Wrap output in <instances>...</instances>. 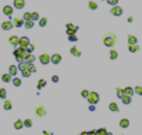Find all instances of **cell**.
Segmentation results:
<instances>
[{"mask_svg": "<svg viewBox=\"0 0 142 135\" xmlns=\"http://www.w3.org/2000/svg\"><path fill=\"white\" fill-rule=\"evenodd\" d=\"M102 43H104L105 47H114L115 43H117V36H115V34H111V33L105 34L104 39H102Z\"/></svg>", "mask_w": 142, "mask_h": 135, "instance_id": "6da1fadb", "label": "cell"}, {"mask_svg": "<svg viewBox=\"0 0 142 135\" xmlns=\"http://www.w3.org/2000/svg\"><path fill=\"white\" fill-rule=\"evenodd\" d=\"M87 100H88V102L90 104H98V101H100V94L98 92H95V91H90L88 92V97H87Z\"/></svg>", "mask_w": 142, "mask_h": 135, "instance_id": "7a4b0ae2", "label": "cell"}, {"mask_svg": "<svg viewBox=\"0 0 142 135\" xmlns=\"http://www.w3.org/2000/svg\"><path fill=\"white\" fill-rule=\"evenodd\" d=\"M13 54H14V57H16L17 61L21 63V61H24V54H26V50H24V48H21V47H17Z\"/></svg>", "mask_w": 142, "mask_h": 135, "instance_id": "3957f363", "label": "cell"}, {"mask_svg": "<svg viewBox=\"0 0 142 135\" xmlns=\"http://www.w3.org/2000/svg\"><path fill=\"white\" fill-rule=\"evenodd\" d=\"M26 6V1L24 0H13V9H17V10H21Z\"/></svg>", "mask_w": 142, "mask_h": 135, "instance_id": "277c9868", "label": "cell"}, {"mask_svg": "<svg viewBox=\"0 0 142 135\" xmlns=\"http://www.w3.org/2000/svg\"><path fill=\"white\" fill-rule=\"evenodd\" d=\"M111 14L115 17H119L121 14H122V7H119L118 4L117 6H112V9H111Z\"/></svg>", "mask_w": 142, "mask_h": 135, "instance_id": "5b68a950", "label": "cell"}, {"mask_svg": "<svg viewBox=\"0 0 142 135\" xmlns=\"http://www.w3.org/2000/svg\"><path fill=\"white\" fill-rule=\"evenodd\" d=\"M61 54H58V53H56V54H53V56H50V63H53V64H60L61 63Z\"/></svg>", "mask_w": 142, "mask_h": 135, "instance_id": "8992f818", "label": "cell"}, {"mask_svg": "<svg viewBox=\"0 0 142 135\" xmlns=\"http://www.w3.org/2000/svg\"><path fill=\"white\" fill-rule=\"evenodd\" d=\"M39 60H40V63L43 64V66H47V64H50V56L48 54H40V57H39Z\"/></svg>", "mask_w": 142, "mask_h": 135, "instance_id": "52a82bcc", "label": "cell"}, {"mask_svg": "<svg viewBox=\"0 0 142 135\" xmlns=\"http://www.w3.org/2000/svg\"><path fill=\"white\" fill-rule=\"evenodd\" d=\"M28 44H30L28 37H20V40H19V47H21V48L26 50V47H27Z\"/></svg>", "mask_w": 142, "mask_h": 135, "instance_id": "ba28073f", "label": "cell"}, {"mask_svg": "<svg viewBox=\"0 0 142 135\" xmlns=\"http://www.w3.org/2000/svg\"><path fill=\"white\" fill-rule=\"evenodd\" d=\"M13 11H14L13 6H7V4H6L4 7H3V14H4V16H9V17H10L11 14H13Z\"/></svg>", "mask_w": 142, "mask_h": 135, "instance_id": "9c48e42d", "label": "cell"}, {"mask_svg": "<svg viewBox=\"0 0 142 135\" xmlns=\"http://www.w3.org/2000/svg\"><path fill=\"white\" fill-rule=\"evenodd\" d=\"M13 26L14 27H21V26H24V20H23L21 17H16V19H13Z\"/></svg>", "mask_w": 142, "mask_h": 135, "instance_id": "30bf717a", "label": "cell"}, {"mask_svg": "<svg viewBox=\"0 0 142 135\" xmlns=\"http://www.w3.org/2000/svg\"><path fill=\"white\" fill-rule=\"evenodd\" d=\"M24 61H26V63H34V61H36V57H34L31 53L26 51V54H24Z\"/></svg>", "mask_w": 142, "mask_h": 135, "instance_id": "8fae6325", "label": "cell"}, {"mask_svg": "<svg viewBox=\"0 0 142 135\" xmlns=\"http://www.w3.org/2000/svg\"><path fill=\"white\" fill-rule=\"evenodd\" d=\"M13 27H14V26H13V23H11V22H3V23H1V28L6 30V31L11 30Z\"/></svg>", "mask_w": 142, "mask_h": 135, "instance_id": "7c38bea8", "label": "cell"}, {"mask_svg": "<svg viewBox=\"0 0 142 135\" xmlns=\"http://www.w3.org/2000/svg\"><path fill=\"white\" fill-rule=\"evenodd\" d=\"M19 40H20V37H17V36H10V39H9V43H10L11 45L17 47V45H19Z\"/></svg>", "mask_w": 142, "mask_h": 135, "instance_id": "4fadbf2b", "label": "cell"}, {"mask_svg": "<svg viewBox=\"0 0 142 135\" xmlns=\"http://www.w3.org/2000/svg\"><path fill=\"white\" fill-rule=\"evenodd\" d=\"M17 71H19L17 66H10V67H9V74H10L11 77H16V75H17Z\"/></svg>", "mask_w": 142, "mask_h": 135, "instance_id": "5bb4252c", "label": "cell"}, {"mask_svg": "<svg viewBox=\"0 0 142 135\" xmlns=\"http://www.w3.org/2000/svg\"><path fill=\"white\" fill-rule=\"evenodd\" d=\"M45 112H47V111H45L44 107H37V108H36V114H37L39 117H44Z\"/></svg>", "mask_w": 142, "mask_h": 135, "instance_id": "9a60e30c", "label": "cell"}, {"mask_svg": "<svg viewBox=\"0 0 142 135\" xmlns=\"http://www.w3.org/2000/svg\"><path fill=\"white\" fill-rule=\"evenodd\" d=\"M119 127H121V128H128V127H129V119L122 118L121 121H119Z\"/></svg>", "mask_w": 142, "mask_h": 135, "instance_id": "2e32d148", "label": "cell"}, {"mask_svg": "<svg viewBox=\"0 0 142 135\" xmlns=\"http://www.w3.org/2000/svg\"><path fill=\"white\" fill-rule=\"evenodd\" d=\"M45 85H47V81H45L44 78H40L39 80V83H37V90H41V88H44Z\"/></svg>", "mask_w": 142, "mask_h": 135, "instance_id": "e0dca14e", "label": "cell"}, {"mask_svg": "<svg viewBox=\"0 0 142 135\" xmlns=\"http://www.w3.org/2000/svg\"><path fill=\"white\" fill-rule=\"evenodd\" d=\"M128 50H129V53H136V51H139V45L138 44H128Z\"/></svg>", "mask_w": 142, "mask_h": 135, "instance_id": "ac0fdd59", "label": "cell"}, {"mask_svg": "<svg viewBox=\"0 0 142 135\" xmlns=\"http://www.w3.org/2000/svg\"><path fill=\"white\" fill-rule=\"evenodd\" d=\"M124 94H125V95L132 97L134 94H135V91H134V88H132V87H126V88H124Z\"/></svg>", "mask_w": 142, "mask_h": 135, "instance_id": "d6986e66", "label": "cell"}, {"mask_svg": "<svg viewBox=\"0 0 142 135\" xmlns=\"http://www.w3.org/2000/svg\"><path fill=\"white\" fill-rule=\"evenodd\" d=\"M121 101H122V104H131L132 102V97H129V95H124L122 98H121Z\"/></svg>", "mask_w": 142, "mask_h": 135, "instance_id": "ffe728a7", "label": "cell"}, {"mask_svg": "<svg viewBox=\"0 0 142 135\" xmlns=\"http://www.w3.org/2000/svg\"><path fill=\"white\" fill-rule=\"evenodd\" d=\"M109 111H112V112H118V111H119L118 104H115V102H111V104H109Z\"/></svg>", "mask_w": 142, "mask_h": 135, "instance_id": "44dd1931", "label": "cell"}, {"mask_svg": "<svg viewBox=\"0 0 142 135\" xmlns=\"http://www.w3.org/2000/svg\"><path fill=\"white\" fill-rule=\"evenodd\" d=\"M1 81H3V83H10V81H11V75L9 73L3 74V75H1Z\"/></svg>", "mask_w": 142, "mask_h": 135, "instance_id": "7402d4cb", "label": "cell"}, {"mask_svg": "<svg viewBox=\"0 0 142 135\" xmlns=\"http://www.w3.org/2000/svg\"><path fill=\"white\" fill-rule=\"evenodd\" d=\"M78 31V27L77 26H74V27H71V28H67V36H73V34H75Z\"/></svg>", "mask_w": 142, "mask_h": 135, "instance_id": "603a6c76", "label": "cell"}, {"mask_svg": "<svg viewBox=\"0 0 142 135\" xmlns=\"http://www.w3.org/2000/svg\"><path fill=\"white\" fill-rule=\"evenodd\" d=\"M34 23L36 22H33V20H24V27L26 28H33Z\"/></svg>", "mask_w": 142, "mask_h": 135, "instance_id": "cb8c5ba5", "label": "cell"}, {"mask_svg": "<svg viewBox=\"0 0 142 135\" xmlns=\"http://www.w3.org/2000/svg\"><path fill=\"white\" fill-rule=\"evenodd\" d=\"M39 19H40V14H39V13H36V11L30 13V20H33V22H37Z\"/></svg>", "mask_w": 142, "mask_h": 135, "instance_id": "d4e9b609", "label": "cell"}, {"mask_svg": "<svg viewBox=\"0 0 142 135\" xmlns=\"http://www.w3.org/2000/svg\"><path fill=\"white\" fill-rule=\"evenodd\" d=\"M109 58H111V60H117V58H118V51L111 50L109 51Z\"/></svg>", "mask_w": 142, "mask_h": 135, "instance_id": "484cf974", "label": "cell"}, {"mask_svg": "<svg viewBox=\"0 0 142 135\" xmlns=\"http://www.w3.org/2000/svg\"><path fill=\"white\" fill-rule=\"evenodd\" d=\"M14 128H16V130H21V128H24L21 119H17L16 122H14Z\"/></svg>", "mask_w": 142, "mask_h": 135, "instance_id": "4316f807", "label": "cell"}, {"mask_svg": "<svg viewBox=\"0 0 142 135\" xmlns=\"http://www.w3.org/2000/svg\"><path fill=\"white\" fill-rule=\"evenodd\" d=\"M11 101H9V100H4V104H3V108H4L6 111H9V110H11Z\"/></svg>", "mask_w": 142, "mask_h": 135, "instance_id": "83f0119b", "label": "cell"}, {"mask_svg": "<svg viewBox=\"0 0 142 135\" xmlns=\"http://www.w3.org/2000/svg\"><path fill=\"white\" fill-rule=\"evenodd\" d=\"M27 70L30 71L31 74H34L36 71H37V68L34 67V63H28V66H27Z\"/></svg>", "mask_w": 142, "mask_h": 135, "instance_id": "f1b7e54d", "label": "cell"}, {"mask_svg": "<svg viewBox=\"0 0 142 135\" xmlns=\"http://www.w3.org/2000/svg\"><path fill=\"white\" fill-rule=\"evenodd\" d=\"M70 53H71L73 56H77V57H80V56H81V51H80V50H77L75 47H71V48H70Z\"/></svg>", "mask_w": 142, "mask_h": 135, "instance_id": "f546056e", "label": "cell"}, {"mask_svg": "<svg viewBox=\"0 0 142 135\" xmlns=\"http://www.w3.org/2000/svg\"><path fill=\"white\" fill-rule=\"evenodd\" d=\"M47 22H48V20H47L45 17H41V19H39V24H40V27H45V26H47Z\"/></svg>", "mask_w": 142, "mask_h": 135, "instance_id": "4dcf8cb0", "label": "cell"}, {"mask_svg": "<svg viewBox=\"0 0 142 135\" xmlns=\"http://www.w3.org/2000/svg\"><path fill=\"white\" fill-rule=\"evenodd\" d=\"M23 125H24L26 128H31V127H33V121H31V119H24V121H23Z\"/></svg>", "mask_w": 142, "mask_h": 135, "instance_id": "1f68e13d", "label": "cell"}, {"mask_svg": "<svg viewBox=\"0 0 142 135\" xmlns=\"http://www.w3.org/2000/svg\"><path fill=\"white\" fill-rule=\"evenodd\" d=\"M136 37L135 36H128V44H136Z\"/></svg>", "mask_w": 142, "mask_h": 135, "instance_id": "d6a6232c", "label": "cell"}, {"mask_svg": "<svg viewBox=\"0 0 142 135\" xmlns=\"http://www.w3.org/2000/svg\"><path fill=\"white\" fill-rule=\"evenodd\" d=\"M11 83L16 85V87H20V85H21V80L19 78V77H14V78L11 80Z\"/></svg>", "mask_w": 142, "mask_h": 135, "instance_id": "836d02e7", "label": "cell"}, {"mask_svg": "<svg viewBox=\"0 0 142 135\" xmlns=\"http://www.w3.org/2000/svg\"><path fill=\"white\" fill-rule=\"evenodd\" d=\"M88 7H90V10H97L98 4H97L95 1H88Z\"/></svg>", "mask_w": 142, "mask_h": 135, "instance_id": "e575fe53", "label": "cell"}, {"mask_svg": "<svg viewBox=\"0 0 142 135\" xmlns=\"http://www.w3.org/2000/svg\"><path fill=\"white\" fill-rule=\"evenodd\" d=\"M125 94H124V88H117V97H118V98H122V97H124Z\"/></svg>", "mask_w": 142, "mask_h": 135, "instance_id": "d590c367", "label": "cell"}, {"mask_svg": "<svg viewBox=\"0 0 142 135\" xmlns=\"http://www.w3.org/2000/svg\"><path fill=\"white\" fill-rule=\"evenodd\" d=\"M6 95H7L6 88H0V98H1V100H6Z\"/></svg>", "mask_w": 142, "mask_h": 135, "instance_id": "8d00e7d4", "label": "cell"}, {"mask_svg": "<svg viewBox=\"0 0 142 135\" xmlns=\"http://www.w3.org/2000/svg\"><path fill=\"white\" fill-rule=\"evenodd\" d=\"M20 73H21V77H26V78H27V77H30V75H31V73H30V71H28V70H24V71H20Z\"/></svg>", "mask_w": 142, "mask_h": 135, "instance_id": "74e56055", "label": "cell"}, {"mask_svg": "<svg viewBox=\"0 0 142 135\" xmlns=\"http://www.w3.org/2000/svg\"><path fill=\"white\" fill-rule=\"evenodd\" d=\"M107 132H108V131L105 130V128H100V130H97V134H98V135H105Z\"/></svg>", "mask_w": 142, "mask_h": 135, "instance_id": "f35d334b", "label": "cell"}, {"mask_svg": "<svg viewBox=\"0 0 142 135\" xmlns=\"http://www.w3.org/2000/svg\"><path fill=\"white\" fill-rule=\"evenodd\" d=\"M105 1H107V3H108L109 6H117V4H118L119 0H105Z\"/></svg>", "mask_w": 142, "mask_h": 135, "instance_id": "ab89813d", "label": "cell"}, {"mask_svg": "<svg viewBox=\"0 0 142 135\" xmlns=\"http://www.w3.org/2000/svg\"><path fill=\"white\" fill-rule=\"evenodd\" d=\"M34 48H36V47H34L33 44H28L27 47H26V51H28V53H33V51H34Z\"/></svg>", "mask_w": 142, "mask_h": 135, "instance_id": "60d3db41", "label": "cell"}, {"mask_svg": "<svg viewBox=\"0 0 142 135\" xmlns=\"http://www.w3.org/2000/svg\"><path fill=\"white\" fill-rule=\"evenodd\" d=\"M134 91H135V94H138V95H142V87H135Z\"/></svg>", "mask_w": 142, "mask_h": 135, "instance_id": "b9f144b4", "label": "cell"}, {"mask_svg": "<svg viewBox=\"0 0 142 135\" xmlns=\"http://www.w3.org/2000/svg\"><path fill=\"white\" fill-rule=\"evenodd\" d=\"M68 40H70V41H73V43H75V41H77V36H75V34H73V36H68Z\"/></svg>", "mask_w": 142, "mask_h": 135, "instance_id": "7bdbcfd3", "label": "cell"}, {"mask_svg": "<svg viewBox=\"0 0 142 135\" xmlns=\"http://www.w3.org/2000/svg\"><path fill=\"white\" fill-rule=\"evenodd\" d=\"M88 92H90V91L82 90V91H81V97H82V98H87V97H88Z\"/></svg>", "mask_w": 142, "mask_h": 135, "instance_id": "ee69618b", "label": "cell"}, {"mask_svg": "<svg viewBox=\"0 0 142 135\" xmlns=\"http://www.w3.org/2000/svg\"><path fill=\"white\" fill-rule=\"evenodd\" d=\"M23 20H30V13H24V14H23Z\"/></svg>", "mask_w": 142, "mask_h": 135, "instance_id": "f6af8a7d", "label": "cell"}, {"mask_svg": "<svg viewBox=\"0 0 142 135\" xmlns=\"http://www.w3.org/2000/svg\"><path fill=\"white\" fill-rule=\"evenodd\" d=\"M58 75H53V77H51V81H53V83H58Z\"/></svg>", "mask_w": 142, "mask_h": 135, "instance_id": "bcb514c9", "label": "cell"}, {"mask_svg": "<svg viewBox=\"0 0 142 135\" xmlns=\"http://www.w3.org/2000/svg\"><path fill=\"white\" fill-rule=\"evenodd\" d=\"M90 111H95V105L94 104H90V108H88Z\"/></svg>", "mask_w": 142, "mask_h": 135, "instance_id": "7dc6e473", "label": "cell"}, {"mask_svg": "<svg viewBox=\"0 0 142 135\" xmlns=\"http://www.w3.org/2000/svg\"><path fill=\"white\" fill-rule=\"evenodd\" d=\"M88 135H98L97 134V130H92L91 132H88Z\"/></svg>", "mask_w": 142, "mask_h": 135, "instance_id": "c3c4849f", "label": "cell"}, {"mask_svg": "<svg viewBox=\"0 0 142 135\" xmlns=\"http://www.w3.org/2000/svg\"><path fill=\"white\" fill-rule=\"evenodd\" d=\"M128 22L132 23V22H134V17H131V16H129V17H128Z\"/></svg>", "mask_w": 142, "mask_h": 135, "instance_id": "681fc988", "label": "cell"}, {"mask_svg": "<svg viewBox=\"0 0 142 135\" xmlns=\"http://www.w3.org/2000/svg\"><path fill=\"white\" fill-rule=\"evenodd\" d=\"M43 135H50V132H47V131H44V132H43Z\"/></svg>", "mask_w": 142, "mask_h": 135, "instance_id": "f907efd6", "label": "cell"}, {"mask_svg": "<svg viewBox=\"0 0 142 135\" xmlns=\"http://www.w3.org/2000/svg\"><path fill=\"white\" fill-rule=\"evenodd\" d=\"M80 135H88V132H81Z\"/></svg>", "mask_w": 142, "mask_h": 135, "instance_id": "816d5d0a", "label": "cell"}, {"mask_svg": "<svg viewBox=\"0 0 142 135\" xmlns=\"http://www.w3.org/2000/svg\"><path fill=\"white\" fill-rule=\"evenodd\" d=\"M50 135H53V134H50Z\"/></svg>", "mask_w": 142, "mask_h": 135, "instance_id": "f5cc1de1", "label": "cell"}]
</instances>
